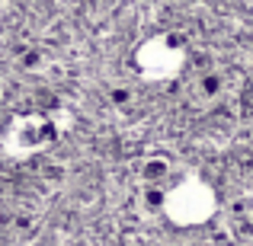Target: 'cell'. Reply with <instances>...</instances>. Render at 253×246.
Listing matches in <instances>:
<instances>
[{"mask_svg":"<svg viewBox=\"0 0 253 246\" xmlns=\"http://www.w3.org/2000/svg\"><path fill=\"white\" fill-rule=\"evenodd\" d=\"M32 246H55V240H51V237H39V240L32 243Z\"/></svg>","mask_w":253,"mask_h":246,"instance_id":"1","label":"cell"}]
</instances>
